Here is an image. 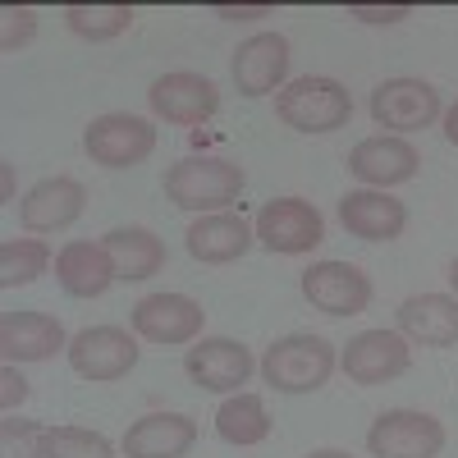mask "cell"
Listing matches in <instances>:
<instances>
[{"label": "cell", "mask_w": 458, "mask_h": 458, "mask_svg": "<svg viewBox=\"0 0 458 458\" xmlns=\"http://www.w3.org/2000/svg\"><path fill=\"white\" fill-rule=\"evenodd\" d=\"M243 165L225 161V157H183L165 170V198L179 211H198V216H216L229 202H239L243 193Z\"/></svg>", "instance_id": "obj_1"}, {"label": "cell", "mask_w": 458, "mask_h": 458, "mask_svg": "<svg viewBox=\"0 0 458 458\" xmlns=\"http://www.w3.org/2000/svg\"><path fill=\"white\" fill-rule=\"evenodd\" d=\"M276 120L293 133H335L353 120V97L339 79L308 73L276 92Z\"/></svg>", "instance_id": "obj_2"}, {"label": "cell", "mask_w": 458, "mask_h": 458, "mask_svg": "<svg viewBox=\"0 0 458 458\" xmlns=\"http://www.w3.org/2000/svg\"><path fill=\"white\" fill-rule=\"evenodd\" d=\"M339 353L321 335H284L261 353V380L280 394H312L335 376Z\"/></svg>", "instance_id": "obj_3"}, {"label": "cell", "mask_w": 458, "mask_h": 458, "mask_svg": "<svg viewBox=\"0 0 458 458\" xmlns=\"http://www.w3.org/2000/svg\"><path fill=\"white\" fill-rule=\"evenodd\" d=\"M69 367L79 371L83 380H92V386H110V380H124L142 349H138V335H129L124 326H88L69 339Z\"/></svg>", "instance_id": "obj_4"}, {"label": "cell", "mask_w": 458, "mask_h": 458, "mask_svg": "<svg viewBox=\"0 0 458 458\" xmlns=\"http://www.w3.org/2000/svg\"><path fill=\"white\" fill-rule=\"evenodd\" d=\"M83 151L106 170H133L157 151V124L142 114H97L83 129Z\"/></svg>", "instance_id": "obj_5"}, {"label": "cell", "mask_w": 458, "mask_h": 458, "mask_svg": "<svg viewBox=\"0 0 458 458\" xmlns=\"http://www.w3.org/2000/svg\"><path fill=\"white\" fill-rule=\"evenodd\" d=\"M252 234L266 252H280V257H302L326 243V220L312 202L302 198H276L266 202L252 220Z\"/></svg>", "instance_id": "obj_6"}, {"label": "cell", "mask_w": 458, "mask_h": 458, "mask_svg": "<svg viewBox=\"0 0 458 458\" xmlns=\"http://www.w3.org/2000/svg\"><path fill=\"white\" fill-rule=\"evenodd\" d=\"M371 458H436L445 449V422L422 408H390L367 431Z\"/></svg>", "instance_id": "obj_7"}, {"label": "cell", "mask_w": 458, "mask_h": 458, "mask_svg": "<svg viewBox=\"0 0 458 458\" xmlns=\"http://www.w3.org/2000/svg\"><path fill=\"white\" fill-rule=\"evenodd\" d=\"M371 120L380 129H390L394 138L403 133H422L440 120V92L427 79H386L371 88Z\"/></svg>", "instance_id": "obj_8"}, {"label": "cell", "mask_w": 458, "mask_h": 458, "mask_svg": "<svg viewBox=\"0 0 458 458\" xmlns=\"http://www.w3.org/2000/svg\"><path fill=\"white\" fill-rule=\"evenodd\" d=\"M133 335L147 344H165V349H179V344H198L207 312L198 298L188 293H147L138 298V308L129 312Z\"/></svg>", "instance_id": "obj_9"}, {"label": "cell", "mask_w": 458, "mask_h": 458, "mask_svg": "<svg viewBox=\"0 0 458 458\" xmlns=\"http://www.w3.org/2000/svg\"><path fill=\"white\" fill-rule=\"evenodd\" d=\"M147 106H151L157 120L193 129V124H207L211 114L220 110V88L211 79H202V73H193V69H170V73H161V79L151 83Z\"/></svg>", "instance_id": "obj_10"}, {"label": "cell", "mask_w": 458, "mask_h": 458, "mask_svg": "<svg viewBox=\"0 0 458 458\" xmlns=\"http://www.w3.org/2000/svg\"><path fill=\"white\" fill-rule=\"evenodd\" d=\"M339 367L353 386H390L412 367V349L399 330H362L344 344Z\"/></svg>", "instance_id": "obj_11"}, {"label": "cell", "mask_w": 458, "mask_h": 458, "mask_svg": "<svg viewBox=\"0 0 458 458\" xmlns=\"http://www.w3.org/2000/svg\"><path fill=\"white\" fill-rule=\"evenodd\" d=\"M302 298L326 317H358L371 308V276L353 261H317L302 271Z\"/></svg>", "instance_id": "obj_12"}, {"label": "cell", "mask_w": 458, "mask_h": 458, "mask_svg": "<svg viewBox=\"0 0 458 458\" xmlns=\"http://www.w3.org/2000/svg\"><path fill=\"white\" fill-rule=\"evenodd\" d=\"M252 353L248 344L239 339H225V335H211V339H198L193 349L183 353V371L193 386L211 390V394H239V386H248L252 376Z\"/></svg>", "instance_id": "obj_13"}, {"label": "cell", "mask_w": 458, "mask_h": 458, "mask_svg": "<svg viewBox=\"0 0 458 458\" xmlns=\"http://www.w3.org/2000/svg\"><path fill=\"white\" fill-rule=\"evenodd\" d=\"M289 37L284 32H257L248 42H239L229 73H234V88L243 97H271L284 88L289 79Z\"/></svg>", "instance_id": "obj_14"}, {"label": "cell", "mask_w": 458, "mask_h": 458, "mask_svg": "<svg viewBox=\"0 0 458 458\" xmlns=\"http://www.w3.org/2000/svg\"><path fill=\"white\" fill-rule=\"evenodd\" d=\"M88 207V188L69 174H51L42 183H32L23 202H19V220L32 234H55V229H69Z\"/></svg>", "instance_id": "obj_15"}, {"label": "cell", "mask_w": 458, "mask_h": 458, "mask_svg": "<svg viewBox=\"0 0 458 458\" xmlns=\"http://www.w3.org/2000/svg\"><path fill=\"white\" fill-rule=\"evenodd\" d=\"M417 165H422V157H417V147L408 138H394V133H371L362 138L353 151H349V170L367 183V188H394V183H408L417 179Z\"/></svg>", "instance_id": "obj_16"}, {"label": "cell", "mask_w": 458, "mask_h": 458, "mask_svg": "<svg viewBox=\"0 0 458 458\" xmlns=\"http://www.w3.org/2000/svg\"><path fill=\"white\" fill-rule=\"evenodd\" d=\"M339 225L362 243H390L403 234L408 207L390 193H380V188H353V193L339 198Z\"/></svg>", "instance_id": "obj_17"}, {"label": "cell", "mask_w": 458, "mask_h": 458, "mask_svg": "<svg viewBox=\"0 0 458 458\" xmlns=\"http://www.w3.org/2000/svg\"><path fill=\"white\" fill-rule=\"evenodd\" d=\"M198 445V422L188 412H147L124 431L120 449L129 458H183Z\"/></svg>", "instance_id": "obj_18"}, {"label": "cell", "mask_w": 458, "mask_h": 458, "mask_svg": "<svg viewBox=\"0 0 458 458\" xmlns=\"http://www.w3.org/2000/svg\"><path fill=\"white\" fill-rule=\"evenodd\" d=\"M69 349V335L51 312H5L0 317V353L5 362H47Z\"/></svg>", "instance_id": "obj_19"}, {"label": "cell", "mask_w": 458, "mask_h": 458, "mask_svg": "<svg viewBox=\"0 0 458 458\" xmlns=\"http://www.w3.org/2000/svg\"><path fill=\"white\" fill-rule=\"evenodd\" d=\"M183 243H188V257L202 261V266H229L257 243V234H252V225L243 216L216 211V216H198L193 225H188Z\"/></svg>", "instance_id": "obj_20"}, {"label": "cell", "mask_w": 458, "mask_h": 458, "mask_svg": "<svg viewBox=\"0 0 458 458\" xmlns=\"http://www.w3.org/2000/svg\"><path fill=\"white\" fill-rule=\"evenodd\" d=\"M399 335L422 349L458 344V298L454 293H412L399 302Z\"/></svg>", "instance_id": "obj_21"}, {"label": "cell", "mask_w": 458, "mask_h": 458, "mask_svg": "<svg viewBox=\"0 0 458 458\" xmlns=\"http://www.w3.org/2000/svg\"><path fill=\"white\" fill-rule=\"evenodd\" d=\"M114 280V261L106 252V243H88V239H73L55 252V284L69 298H101Z\"/></svg>", "instance_id": "obj_22"}, {"label": "cell", "mask_w": 458, "mask_h": 458, "mask_svg": "<svg viewBox=\"0 0 458 458\" xmlns=\"http://www.w3.org/2000/svg\"><path fill=\"white\" fill-rule=\"evenodd\" d=\"M106 252L114 261V276L138 284V280H151L165 266V243L151 234L142 225H124V229H110L106 234Z\"/></svg>", "instance_id": "obj_23"}, {"label": "cell", "mask_w": 458, "mask_h": 458, "mask_svg": "<svg viewBox=\"0 0 458 458\" xmlns=\"http://www.w3.org/2000/svg\"><path fill=\"white\" fill-rule=\"evenodd\" d=\"M216 436L234 449H252L271 436V412H266L261 394H229L220 408H216Z\"/></svg>", "instance_id": "obj_24"}, {"label": "cell", "mask_w": 458, "mask_h": 458, "mask_svg": "<svg viewBox=\"0 0 458 458\" xmlns=\"http://www.w3.org/2000/svg\"><path fill=\"white\" fill-rule=\"evenodd\" d=\"M133 5H64L69 32H79L83 42H110L133 28Z\"/></svg>", "instance_id": "obj_25"}, {"label": "cell", "mask_w": 458, "mask_h": 458, "mask_svg": "<svg viewBox=\"0 0 458 458\" xmlns=\"http://www.w3.org/2000/svg\"><path fill=\"white\" fill-rule=\"evenodd\" d=\"M47 266H51V248L42 239H5L0 243V284L5 289L32 284L37 276H47Z\"/></svg>", "instance_id": "obj_26"}, {"label": "cell", "mask_w": 458, "mask_h": 458, "mask_svg": "<svg viewBox=\"0 0 458 458\" xmlns=\"http://www.w3.org/2000/svg\"><path fill=\"white\" fill-rule=\"evenodd\" d=\"M42 458H114V445L110 436L88 427H47Z\"/></svg>", "instance_id": "obj_27"}, {"label": "cell", "mask_w": 458, "mask_h": 458, "mask_svg": "<svg viewBox=\"0 0 458 458\" xmlns=\"http://www.w3.org/2000/svg\"><path fill=\"white\" fill-rule=\"evenodd\" d=\"M42 436H47L42 422L5 412V422H0V458H42Z\"/></svg>", "instance_id": "obj_28"}, {"label": "cell", "mask_w": 458, "mask_h": 458, "mask_svg": "<svg viewBox=\"0 0 458 458\" xmlns=\"http://www.w3.org/2000/svg\"><path fill=\"white\" fill-rule=\"evenodd\" d=\"M0 23H5V32H0V51H19V47H28L37 37V14L28 5H0Z\"/></svg>", "instance_id": "obj_29"}, {"label": "cell", "mask_w": 458, "mask_h": 458, "mask_svg": "<svg viewBox=\"0 0 458 458\" xmlns=\"http://www.w3.org/2000/svg\"><path fill=\"white\" fill-rule=\"evenodd\" d=\"M408 14H412V5H362V0L349 5V19H362V23H399Z\"/></svg>", "instance_id": "obj_30"}, {"label": "cell", "mask_w": 458, "mask_h": 458, "mask_svg": "<svg viewBox=\"0 0 458 458\" xmlns=\"http://www.w3.org/2000/svg\"><path fill=\"white\" fill-rule=\"evenodd\" d=\"M23 399H28V380L19 376V367H14V362H5V371H0V408L14 412Z\"/></svg>", "instance_id": "obj_31"}, {"label": "cell", "mask_w": 458, "mask_h": 458, "mask_svg": "<svg viewBox=\"0 0 458 458\" xmlns=\"http://www.w3.org/2000/svg\"><path fill=\"white\" fill-rule=\"evenodd\" d=\"M211 14L216 19H229V23H252V19H271L276 5H225V0H216Z\"/></svg>", "instance_id": "obj_32"}, {"label": "cell", "mask_w": 458, "mask_h": 458, "mask_svg": "<svg viewBox=\"0 0 458 458\" xmlns=\"http://www.w3.org/2000/svg\"><path fill=\"white\" fill-rule=\"evenodd\" d=\"M445 138H449V142L458 147V101H454V106L445 110Z\"/></svg>", "instance_id": "obj_33"}, {"label": "cell", "mask_w": 458, "mask_h": 458, "mask_svg": "<svg viewBox=\"0 0 458 458\" xmlns=\"http://www.w3.org/2000/svg\"><path fill=\"white\" fill-rule=\"evenodd\" d=\"M0 179H5V202L14 198V170H10V161H0Z\"/></svg>", "instance_id": "obj_34"}, {"label": "cell", "mask_w": 458, "mask_h": 458, "mask_svg": "<svg viewBox=\"0 0 458 458\" xmlns=\"http://www.w3.org/2000/svg\"><path fill=\"white\" fill-rule=\"evenodd\" d=\"M308 458H353V454H344V449H312Z\"/></svg>", "instance_id": "obj_35"}, {"label": "cell", "mask_w": 458, "mask_h": 458, "mask_svg": "<svg viewBox=\"0 0 458 458\" xmlns=\"http://www.w3.org/2000/svg\"><path fill=\"white\" fill-rule=\"evenodd\" d=\"M449 284H454V298H458V257L449 261Z\"/></svg>", "instance_id": "obj_36"}]
</instances>
